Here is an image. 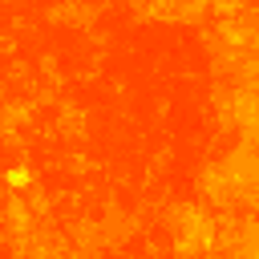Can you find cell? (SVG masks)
<instances>
[{
	"mask_svg": "<svg viewBox=\"0 0 259 259\" xmlns=\"http://www.w3.org/2000/svg\"><path fill=\"white\" fill-rule=\"evenodd\" d=\"M24 182H28V170H24V166L8 170V186H24Z\"/></svg>",
	"mask_w": 259,
	"mask_h": 259,
	"instance_id": "6da1fadb",
	"label": "cell"
}]
</instances>
